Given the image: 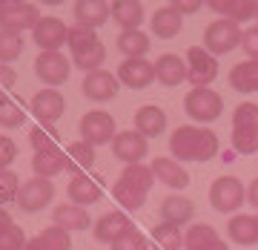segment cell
<instances>
[{
	"instance_id": "obj_15",
	"label": "cell",
	"mask_w": 258,
	"mask_h": 250,
	"mask_svg": "<svg viewBox=\"0 0 258 250\" xmlns=\"http://www.w3.org/2000/svg\"><path fill=\"white\" fill-rule=\"evenodd\" d=\"M32 112H35L40 124H55L60 121V115L66 112V101L57 89H40V92L32 98Z\"/></svg>"
},
{
	"instance_id": "obj_8",
	"label": "cell",
	"mask_w": 258,
	"mask_h": 250,
	"mask_svg": "<svg viewBox=\"0 0 258 250\" xmlns=\"http://www.w3.org/2000/svg\"><path fill=\"white\" fill-rule=\"evenodd\" d=\"M69 72H72V61H66V55H60V52H40L35 58V75L46 83V89L66 83Z\"/></svg>"
},
{
	"instance_id": "obj_42",
	"label": "cell",
	"mask_w": 258,
	"mask_h": 250,
	"mask_svg": "<svg viewBox=\"0 0 258 250\" xmlns=\"http://www.w3.org/2000/svg\"><path fill=\"white\" fill-rule=\"evenodd\" d=\"M20 193V178L12 170H0V207L6 202H18Z\"/></svg>"
},
{
	"instance_id": "obj_49",
	"label": "cell",
	"mask_w": 258,
	"mask_h": 250,
	"mask_svg": "<svg viewBox=\"0 0 258 250\" xmlns=\"http://www.w3.org/2000/svg\"><path fill=\"white\" fill-rule=\"evenodd\" d=\"M15 83H18V72H15L9 64H0V86L9 89V86H15Z\"/></svg>"
},
{
	"instance_id": "obj_6",
	"label": "cell",
	"mask_w": 258,
	"mask_h": 250,
	"mask_svg": "<svg viewBox=\"0 0 258 250\" xmlns=\"http://www.w3.org/2000/svg\"><path fill=\"white\" fill-rule=\"evenodd\" d=\"M210 202L218 213H235L241 204L247 202V187L241 184L235 176L215 178L210 187Z\"/></svg>"
},
{
	"instance_id": "obj_16",
	"label": "cell",
	"mask_w": 258,
	"mask_h": 250,
	"mask_svg": "<svg viewBox=\"0 0 258 250\" xmlns=\"http://www.w3.org/2000/svg\"><path fill=\"white\" fill-rule=\"evenodd\" d=\"M155 81L161 86H181V81H186V58L166 52L155 61Z\"/></svg>"
},
{
	"instance_id": "obj_20",
	"label": "cell",
	"mask_w": 258,
	"mask_h": 250,
	"mask_svg": "<svg viewBox=\"0 0 258 250\" xmlns=\"http://www.w3.org/2000/svg\"><path fill=\"white\" fill-rule=\"evenodd\" d=\"M210 9L218 12L221 18L232 20V23H244V20L255 18L258 15V3H252V0H210Z\"/></svg>"
},
{
	"instance_id": "obj_26",
	"label": "cell",
	"mask_w": 258,
	"mask_h": 250,
	"mask_svg": "<svg viewBox=\"0 0 258 250\" xmlns=\"http://www.w3.org/2000/svg\"><path fill=\"white\" fill-rule=\"evenodd\" d=\"M112 20L123 32H132V29H138L144 23V6L138 0H115L112 3Z\"/></svg>"
},
{
	"instance_id": "obj_28",
	"label": "cell",
	"mask_w": 258,
	"mask_h": 250,
	"mask_svg": "<svg viewBox=\"0 0 258 250\" xmlns=\"http://www.w3.org/2000/svg\"><path fill=\"white\" fill-rule=\"evenodd\" d=\"M230 86L235 92H258V61H244L230 69Z\"/></svg>"
},
{
	"instance_id": "obj_22",
	"label": "cell",
	"mask_w": 258,
	"mask_h": 250,
	"mask_svg": "<svg viewBox=\"0 0 258 250\" xmlns=\"http://www.w3.org/2000/svg\"><path fill=\"white\" fill-rule=\"evenodd\" d=\"M92 164H95V147H89L86 141H75V144L66 147V173L72 178L83 176Z\"/></svg>"
},
{
	"instance_id": "obj_55",
	"label": "cell",
	"mask_w": 258,
	"mask_h": 250,
	"mask_svg": "<svg viewBox=\"0 0 258 250\" xmlns=\"http://www.w3.org/2000/svg\"><path fill=\"white\" fill-rule=\"evenodd\" d=\"M255 219H258V216H255Z\"/></svg>"
},
{
	"instance_id": "obj_24",
	"label": "cell",
	"mask_w": 258,
	"mask_h": 250,
	"mask_svg": "<svg viewBox=\"0 0 258 250\" xmlns=\"http://www.w3.org/2000/svg\"><path fill=\"white\" fill-rule=\"evenodd\" d=\"M52 222L57 224V227H63V230H86L89 224H92V219H89V213H86V207H78V204H60V207H55V213H52Z\"/></svg>"
},
{
	"instance_id": "obj_23",
	"label": "cell",
	"mask_w": 258,
	"mask_h": 250,
	"mask_svg": "<svg viewBox=\"0 0 258 250\" xmlns=\"http://www.w3.org/2000/svg\"><path fill=\"white\" fill-rule=\"evenodd\" d=\"M195 216V204L186 195H166L161 202V222L169 224H186Z\"/></svg>"
},
{
	"instance_id": "obj_4",
	"label": "cell",
	"mask_w": 258,
	"mask_h": 250,
	"mask_svg": "<svg viewBox=\"0 0 258 250\" xmlns=\"http://www.w3.org/2000/svg\"><path fill=\"white\" fill-rule=\"evenodd\" d=\"M78 130H81V141H86L89 147H101V144H109L115 141L118 130H115V118H112L109 112L103 110H92L86 112L78 124Z\"/></svg>"
},
{
	"instance_id": "obj_32",
	"label": "cell",
	"mask_w": 258,
	"mask_h": 250,
	"mask_svg": "<svg viewBox=\"0 0 258 250\" xmlns=\"http://www.w3.org/2000/svg\"><path fill=\"white\" fill-rule=\"evenodd\" d=\"M112 195H115V202H120L126 210H141L144 202H147V193H144V190L126 184V181H120V178L115 181V187H112Z\"/></svg>"
},
{
	"instance_id": "obj_46",
	"label": "cell",
	"mask_w": 258,
	"mask_h": 250,
	"mask_svg": "<svg viewBox=\"0 0 258 250\" xmlns=\"http://www.w3.org/2000/svg\"><path fill=\"white\" fill-rule=\"evenodd\" d=\"M18 158V147L9 135H0V170H9V164Z\"/></svg>"
},
{
	"instance_id": "obj_37",
	"label": "cell",
	"mask_w": 258,
	"mask_h": 250,
	"mask_svg": "<svg viewBox=\"0 0 258 250\" xmlns=\"http://www.w3.org/2000/svg\"><path fill=\"white\" fill-rule=\"evenodd\" d=\"M98 43V35H95V29H86V26H69V37H66V46L72 49V55H81L86 52L89 46Z\"/></svg>"
},
{
	"instance_id": "obj_43",
	"label": "cell",
	"mask_w": 258,
	"mask_h": 250,
	"mask_svg": "<svg viewBox=\"0 0 258 250\" xmlns=\"http://www.w3.org/2000/svg\"><path fill=\"white\" fill-rule=\"evenodd\" d=\"M238 127H258V104H238L232 112V130Z\"/></svg>"
},
{
	"instance_id": "obj_33",
	"label": "cell",
	"mask_w": 258,
	"mask_h": 250,
	"mask_svg": "<svg viewBox=\"0 0 258 250\" xmlns=\"http://www.w3.org/2000/svg\"><path fill=\"white\" fill-rule=\"evenodd\" d=\"M120 181H126V184L149 193V187L155 184V176H152V167H147V164H126L123 173H120Z\"/></svg>"
},
{
	"instance_id": "obj_53",
	"label": "cell",
	"mask_w": 258,
	"mask_h": 250,
	"mask_svg": "<svg viewBox=\"0 0 258 250\" xmlns=\"http://www.w3.org/2000/svg\"><path fill=\"white\" fill-rule=\"evenodd\" d=\"M26 250H46V244H43V239H40V236H35V239H29Z\"/></svg>"
},
{
	"instance_id": "obj_9",
	"label": "cell",
	"mask_w": 258,
	"mask_h": 250,
	"mask_svg": "<svg viewBox=\"0 0 258 250\" xmlns=\"http://www.w3.org/2000/svg\"><path fill=\"white\" fill-rule=\"evenodd\" d=\"M55 198V184L49 178H29L20 184V193H18V204L20 210L26 213H40L43 207H49V202Z\"/></svg>"
},
{
	"instance_id": "obj_54",
	"label": "cell",
	"mask_w": 258,
	"mask_h": 250,
	"mask_svg": "<svg viewBox=\"0 0 258 250\" xmlns=\"http://www.w3.org/2000/svg\"><path fill=\"white\" fill-rule=\"evenodd\" d=\"M0 98H3V86H0Z\"/></svg>"
},
{
	"instance_id": "obj_52",
	"label": "cell",
	"mask_w": 258,
	"mask_h": 250,
	"mask_svg": "<svg viewBox=\"0 0 258 250\" xmlns=\"http://www.w3.org/2000/svg\"><path fill=\"white\" fill-rule=\"evenodd\" d=\"M12 224H15V222H12V216L6 213V210H3V207H0V233H3V230H9Z\"/></svg>"
},
{
	"instance_id": "obj_44",
	"label": "cell",
	"mask_w": 258,
	"mask_h": 250,
	"mask_svg": "<svg viewBox=\"0 0 258 250\" xmlns=\"http://www.w3.org/2000/svg\"><path fill=\"white\" fill-rule=\"evenodd\" d=\"M26 244H29L26 233L18 224H12L9 230L0 233V250H26Z\"/></svg>"
},
{
	"instance_id": "obj_35",
	"label": "cell",
	"mask_w": 258,
	"mask_h": 250,
	"mask_svg": "<svg viewBox=\"0 0 258 250\" xmlns=\"http://www.w3.org/2000/svg\"><path fill=\"white\" fill-rule=\"evenodd\" d=\"M106 61V46H103L101 40L95 43V46H89L86 52H81V55H72V64L78 66V69H83V72H98L101 69V64Z\"/></svg>"
},
{
	"instance_id": "obj_2",
	"label": "cell",
	"mask_w": 258,
	"mask_h": 250,
	"mask_svg": "<svg viewBox=\"0 0 258 250\" xmlns=\"http://www.w3.org/2000/svg\"><path fill=\"white\" fill-rule=\"evenodd\" d=\"M241 37H244V32H241L238 23H232L227 18H218V20H212L207 26V32H204V49L215 58L227 55V52L241 46Z\"/></svg>"
},
{
	"instance_id": "obj_10",
	"label": "cell",
	"mask_w": 258,
	"mask_h": 250,
	"mask_svg": "<svg viewBox=\"0 0 258 250\" xmlns=\"http://www.w3.org/2000/svg\"><path fill=\"white\" fill-rule=\"evenodd\" d=\"M118 89H120L118 75L106 72V69L89 72L86 78H83V83H81V92L86 95L89 101H95V104H106V101H112V98L118 95Z\"/></svg>"
},
{
	"instance_id": "obj_50",
	"label": "cell",
	"mask_w": 258,
	"mask_h": 250,
	"mask_svg": "<svg viewBox=\"0 0 258 250\" xmlns=\"http://www.w3.org/2000/svg\"><path fill=\"white\" fill-rule=\"evenodd\" d=\"M247 202L258 210V178L252 181V184H249V190H247Z\"/></svg>"
},
{
	"instance_id": "obj_29",
	"label": "cell",
	"mask_w": 258,
	"mask_h": 250,
	"mask_svg": "<svg viewBox=\"0 0 258 250\" xmlns=\"http://www.w3.org/2000/svg\"><path fill=\"white\" fill-rule=\"evenodd\" d=\"M227 233H230V241L235 244H255L258 241V219L255 216H232V222L227 224Z\"/></svg>"
},
{
	"instance_id": "obj_7",
	"label": "cell",
	"mask_w": 258,
	"mask_h": 250,
	"mask_svg": "<svg viewBox=\"0 0 258 250\" xmlns=\"http://www.w3.org/2000/svg\"><path fill=\"white\" fill-rule=\"evenodd\" d=\"M40 9L35 3H6V9L0 12V32L9 35H23L26 29H35L40 23Z\"/></svg>"
},
{
	"instance_id": "obj_18",
	"label": "cell",
	"mask_w": 258,
	"mask_h": 250,
	"mask_svg": "<svg viewBox=\"0 0 258 250\" xmlns=\"http://www.w3.org/2000/svg\"><path fill=\"white\" fill-rule=\"evenodd\" d=\"M149 167H152V176L158 181H164L166 187H172V190H184L189 184V173L178 164L175 158H155Z\"/></svg>"
},
{
	"instance_id": "obj_47",
	"label": "cell",
	"mask_w": 258,
	"mask_h": 250,
	"mask_svg": "<svg viewBox=\"0 0 258 250\" xmlns=\"http://www.w3.org/2000/svg\"><path fill=\"white\" fill-rule=\"evenodd\" d=\"M241 46L249 55V61H258V23L255 26L244 29V37H241Z\"/></svg>"
},
{
	"instance_id": "obj_40",
	"label": "cell",
	"mask_w": 258,
	"mask_h": 250,
	"mask_svg": "<svg viewBox=\"0 0 258 250\" xmlns=\"http://www.w3.org/2000/svg\"><path fill=\"white\" fill-rule=\"evenodd\" d=\"M23 55V37L0 32V64H12Z\"/></svg>"
},
{
	"instance_id": "obj_19",
	"label": "cell",
	"mask_w": 258,
	"mask_h": 250,
	"mask_svg": "<svg viewBox=\"0 0 258 250\" xmlns=\"http://www.w3.org/2000/svg\"><path fill=\"white\" fill-rule=\"evenodd\" d=\"M135 130L144 135V138H158L161 132L166 130V112L155 104H147L135 112Z\"/></svg>"
},
{
	"instance_id": "obj_25",
	"label": "cell",
	"mask_w": 258,
	"mask_h": 250,
	"mask_svg": "<svg viewBox=\"0 0 258 250\" xmlns=\"http://www.w3.org/2000/svg\"><path fill=\"white\" fill-rule=\"evenodd\" d=\"M32 170L37 178H52L66 173V153L63 149H52V153H35L32 158Z\"/></svg>"
},
{
	"instance_id": "obj_56",
	"label": "cell",
	"mask_w": 258,
	"mask_h": 250,
	"mask_svg": "<svg viewBox=\"0 0 258 250\" xmlns=\"http://www.w3.org/2000/svg\"><path fill=\"white\" fill-rule=\"evenodd\" d=\"M255 18H258V15H255Z\"/></svg>"
},
{
	"instance_id": "obj_11",
	"label": "cell",
	"mask_w": 258,
	"mask_h": 250,
	"mask_svg": "<svg viewBox=\"0 0 258 250\" xmlns=\"http://www.w3.org/2000/svg\"><path fill=\"white\" fill-rule=\"evenodd\" d=\"M66 37H69V26L60 18H40V23L32 29V40L40 46V52H60Z\"/></svg>"
},
{
	"instance_id": "obj_31",
	"label": "cell",
	"mask_w": 258,
	"mask_h": 250,
	"mask_svg": "<svg viewBox=\"0 0 258 250\" xmlns=\"http://www.w3.org/2000/svg\"><path fill=\"white\" fill-rule=\"evenodd\" d=\"M29 141H32V147L35 153H52V149H60V132L52 127V124H37L35 130L29 132Z\"/></svg>"
},
{
	"instance_id": "obj_36",
	"label": "cell",
	"mask_w": 258,
	"mask_h": 250,
	"mask_svg": "<svg viewBox=\"0 0 258 250\" xmlns=\"http://www.w3.org/2000/svg\"><path fill=\"white\" fill-rule=\"evenodd\" d=\"M23 121H26L23 107L3 95V98H0V127H3V130H18V127H23Z\"/></svg>"
},
{
	"instance_id": "obj_3",
	"label": "cell",
	"mask_w": 258,
	"mask_h": 250,
	"mask_svg": "<svg viewBox=\"0 0 258 250\" xmlns=\"http://www.w3.org/2000/svg\"><path fill=\"white\" fill-rule=\"evenodd\" d=\"M184 110L186 115L198 124H210V121L221 118V110H224V101L221 95L215 92V89H189L184 98Z\"/></svg>"
},
{
	"instance_id": "obj_38",
	"label": "cell",
	"mask_w": 258,
	"mask_h": 250,
	"mask_svg": "<svg viewBox=\"0 0 258 250\" xmlns=\"http://www.w3.org/2000/svg\"><path fill=\"white\" fill-rule=\"evenodd\" d=\"M232 147L241 156L258 153V127H238V130H232Z\"/></svg>"
},
{
	"instance_id": "obj_45",
	"label": "cell",
	"mask_w": 258,
	"mask_h": 250,
	"mask_svg": "<svg viewBox=\"0 0 258 250\" xmlns=\"http://www.w3.org/2000/svg\"><path fill=\"white\" fill-rule=\"evenodd\" d=\"M112 250H147V239H144V233H141L138 227H132L126 236H120V239L112 244Z\"/></svg>"
},
{
	"instance_id": "obj_1",
	"label": "cell",
	"mask_w": 258,
	"mask_h": 250,
	"mask_svg": "<svg viewBox=\"0 0 258 250\" xmlns=\"http://www.w3.org/2000/svg\"><path fill=\"white\" fill-rule=\"evenodd\" d=\"M169 153L175 156V161H210L212 156H218V138L215 132L204 130V127H192V124H181L172 138H169Z\"/></svg>"
},
{
	"instance_id": "obj_51",
	"label": "cell",
	"mask_w": 258,
	"mask_h": 250,
	"mask_svg": "<svg viewBox=\"0 0 258 250\" xmlns=\"http://www.w3.org/2000/svg\"><path fill=\"white\" fill-rule=\"evenodd\" d=\"M195 250H230V247H227V241L215 239V241H207V244H201V247H195Z\"/></svg>"
},
{
	"instance_id": "obj_34",
	"label": "cell",
	"mask_w": 258,
	"mask_h": 250,
	"mask_svg": "<svg viewBox=\"0 0 258 250\" xmlns=\"http://www.w3.org/2000/svg\"><path fill=\"white\" fill-rule=\"evenodd\" d=\"M152 239L158 241V247H164V250H181V247H184V236H181V227H178V224H169V222L155 224V230H152Z\"/></svg>"
},
{
	"instance_id": "obj_41",
	"label": "cell",
	"mask_w": 258,
	"mask_h": 250,
	"mask_svg": "<svg viewBox=\"0 0 258 250\" xmlns=\"http://www.w3.org/2000/svg\"><path fill=\"white\" fill-rule=\"evenodd\" d=\"M40 239H43L46 250H72V236H69V230L57 227V224L46 227V230L40 233Z\"/></svg>"
},
{
	"instance_id": "obj_27",
	"label": "cell",
	"mask_w": 258,
	"mask_h": 250,
	"mask_svg": "<svg viewBox=\"0 0 258 250\" xmlns=\"http://www.w3.org/2000/svg\"><path fill=\"white\" fill-rule=\"evenodd\" d=\"M101 184L95 181V178L89 176H78L69 181V202L78 204V207H86V204H95V202H101Z\"/></svg>"
},
{
	"instance_id": "obj_14",
	"label": "cell",
	"mask_w": 258,
	"mask_h": 250,
	"mask_svg": "<svg viewBox=\"0 0 258 250\" xmlns=\"http://www.w3.org/2000/svg\"><path fill=\"white\" fill-rule=\"evenodd\" d=\"M92 227H95V239L98 241H103V244H115L120 236H126V233L132 230V222H129L126 213L112 210V213H103Z\"/></svg>"
},
{
	"instance_id": "obj_39",
	"label": "cell",
	"mask_w": 258,
	"mask_h": 250,
	"mask_svg": "<svg viewBox=\"0 0 258 250\" xmlns=\"http://www.w3.org/2000/svg\"><path fill=\"white\" fill-rule=\"evenodd\" d=\"M215 239H218V233H215L212 224H192L184 233V250H195V247H201V244L215 241Z\"/></svg>"
},
{
	"instance_id": "obj_13",
	"label": "cell",
	"mask_w": 258,
	"mask_h": 250,
	"mask_svg": "<svg viewBox=\"0 0 258 250\" xmlns=\"http://www.w3.org/2000/svg\"><path fill=\"white\" fill-rule=\"evenodd\" d=\"M112 153H115V158L126 161V164H141L147 158L149 147H147V138L138 130H123L112 141Z\"/></svg>"
},
{
	"instance_id": "obj_17",
	"label": "cell",
	"mask_w": 258,
	"mask_h": 250,
	"mask_svg": "<svg viewBox=\"0 0 258 250\" xmlns=\"http://www.w3.org/2000/svg\"><path fill=\"white\" fill-rule=\"evenodd\" d=\"M75 18H78V26L98 29L112 18V6L106 0H78L75 3Z\"/></svg>"
},
{
	"instance_id": "obj_48",
	"label": "cell",
	"mask_w": 258,
	"mask_h": 250,
	"mask_svg": "<svg viewBox=\"0 0 258 250\" xmlns=\"http://www.w3.org/2000/svg\"><path fill=\"white\" fill-rule=\"evenodd\" d=\"M169 6H172L181 18H184V15H195V12L201 9V3H198V0H172Z\"/></svg>"
},
{
	"instance_id": "obj_12",
	"label": "cell",
	"mask_w": 258,
	"mask_h": 250,
	"mask_svg": "<svg viewBox=\"0 0 258 250\" xmlns=\"http://www.w3.org/2000/svg\"><path fill=\"white\" fill-rule=\"evenodd\" d=\"M118 81L129 89H147L155 81V64H149L147 58H126L118 66Z\"/></svg>"
},
{
	"instance_id": "obj_30",
	"label": "cell",
	"mask_w": 258,
	"mask_h": 250,
	"mask_svg": "<svg viewBox=\"0 0 258 250\" xmlns=\"http://www.w3.org/2000/svg\"><path fill=\"white\" fill-rule=\"evenodd\" d=\"M118 49L126 58H144L149 52V37L141 32V29H132V32H120L118 35Z\"/></svg>"
},
{
	"instance_id": "obj_21",
	"label": "cell",
	"mask_w": 258,
	"mask_h": 250,
	"mask_svg": "<svg viewBox=\"0 0 258 250\" xmlns=\"http://www.w3.org/2000/svg\"><path fill=\"white\" fill-rule=\"evenodd\" d=\"M181 29H184V18H181L172 6H164V9H158L155 15H152V35L161 37V40L178 37Z\"/></svg>"
},
{
	"instance_id": "obj_5",
	"label": "cell",
	"mask_w": 258,
	"mask_h": 250,
	"mask_svg": "<svg viewBox=\"0 0 258 250\" xmlns=\"http://www.w3.org/2000/svg\"><path fill=\"white\" fill-rule=\"evenodd\" d=\"M218 78V58L210 55L204 46H192L186 52V81L192 89H207Z\"/></svg>"
}]
</instances>
